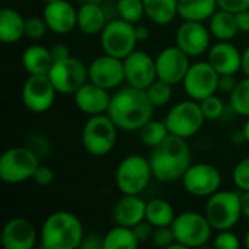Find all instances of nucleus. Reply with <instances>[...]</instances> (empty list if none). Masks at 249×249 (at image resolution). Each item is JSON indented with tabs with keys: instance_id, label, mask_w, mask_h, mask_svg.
Segmentation results:
<instances>
[{
	"instance_id": "obj_1",
	"label": "nucleus",
	"mask_w": 249,
	"mask_h": 249,
	"mask_svg": "<svg viewBox=\"0 0 249 249\" xmlns=\"http://www.w3.org/2000/svg\"><path fill=\"white\" fill-rule=\"evenodd\" d=\"M155 105L147 96L146 89L131 85L121 88L111 96L108 115L120 130L139 131L153 117Z\"/></svg>"
},
{
	"instance_id": "obj_2",
	"label": "nucleus",
	"mask_w": 249,
	"mask_h": 249,
	"mask_svg": "<svg viewBox=\"0 0 249 249\" xmlns=\"http://www.w3.org/2000/svg\"><path fill=\"white\" fill-rule=\"evenodd\" d=\"M149 162L158 181L174 182L182 179L191 166V149L185 139L169 134L160 144L153 147Z\"/></svg>"
},
{
	"instance_id": "obj_3",
	"label": "nucleus",
	"mask_w": 249,
	"mask_h": 249,
	"mask_svg": "<svg viewBox=\"0 0 249 249\" xmlns=\"http://www.w3.org/2000/svg\"><path fill=\"white\" fill-rule=\"evenodd\" d=\"M85 238L79 217L70 212L51 213L41 228V247L44 249H76Z\"/></svg>"
},
{
	"instance_id": "obj_4",
	"label": "nucleus",
	"mask_w": 249,
	"mask_h": 249,
	"mask_svg": "<svg viewBox=\"0 0 249 249\" xmlns=\"http://www.w3.org/2000/svg\"><path fill=\"white\" fill-rule=\"evenodd\" d=\"M39 166L38 155L31 147H12L0 156V178L6 184H20L32 179Z\"/></svg>"
},
{
	"instance_id": "obj_5",
	"label": "nucleus",
	"mask_w": 249,
	"mask_h": 249,
	"mask_svg": "<svg viewBox=\"0 0 249 249\" xmlns=\"http://www.w3.org/2000/svg\"><path fill=\"white\" fill-rule=\"evenodd\" d=\"M118 127L108 114L90 115L82 131V144L92 156L108 155L117 143Z\"/></svg>"
},
{
	"instance_id": "obj_6",
	"label": "nucleus",
	"mask_w": 249,
	"mask_h": 249,
	"mask_svg": "<svg viewBox=\"0 0 249 249\" xmlns=\"http://www.w3.org/2000/svg\"><path fill=\"white\" fill-rule=\"evenodd\" d=\"M204 214L216 231L232 229L242 216L241 194L233 191H217L209 197Z\"/></svg>"
},
{
	"instance_id": "obj_7",
	"label": "nucleus",
	"mask_w": 249,
	"mask_h": 249,
	"mask_svg": "<svg viewBox=\"0 0 249 249\" xmlns=\"http://www.w3.org/2000/svg\"><path fill=\"white\" fill-rule=\"evenodd\" d=\"M153 177L149 159L140 155H130L123 159L115 171V184L123 194L139 196Z\"/></svg>"
},
{
	"instance_id": "obj_8",
	"label": "nucleus",
	"mask_w": 249,
	"mask_h": 249,
	"mask_svg": "<svg viewBox=\"0 0 249 249\" xmlns=\"http://www.w3.org/2000/svg\"><path fill=\"white\" fill-rule=\"evenodd\" d=\"M175 241L182 244L185 248H200L204 247L212 238V225L206 214L197 212H184L175 216L171 225Z\"/></svg>"
},
{
	"instance_id": "obj_9",
	"label": "nucleus",
	"mask_w": 249,
	"mask_h": 249,
	"mask_svg": "<svg viewBox=\"0 0 249 249\" xmlns=\"http://www.w3.org/2000/svg\"><path fill=\"white\" fill-rule=\"evenodd\" d=\"M204 121L206 117L201 111L200 102L194 99L178 102L169 109L165 118L169 134L182 137L185 140L196 136L201 130Z\"/></svg>"
},
{
	"instance_id": "obj_10",
	"label": "nucleus",
	"mask_w": 249,
	"mask_h": 249,
	"mask_svg": "<svg viewBox=\"0 0 249 249\" xmlns=\"http://www.w3.org/2000/svg\"><path fill=\"white\" fill-rule=\"evenodd\" d=\"M136 26L124 19H114L105 25L101 32V47L102 50L114 57L124 60L130 55L137 45Z\"/></svg>"
},
{
	"instance_id": "obj_11",
	"label": "nucleus",
	"mask_w": 249,
	"mask_h": 249,
	"mask_svg": "<svg viewBox=\"0 0 249 249\" xmlns=\"http://www.w3.org/2000/svg\"><path fill=\"white\" fill-rule=\"evenodd\" d=\"M48 76L55 90L63 95H74V92L89 79L88 67L79 58L71 55L60 61H54Z\"/></svg>"
},
{
	"instance_id": "obj_12",
	"label": "nucleus",
	"mask_w": 249,
	"mask_h": 249,
	"mask_svg": "<svg viewBox=\"0 0 249 249\" xmlns=\"http://www.w3.org/2000/svg\"><path fill=\"white\" fill-rule=\"evenodd\" d=\"M219 79L220 74L209 61H200L190 66L182 85L187 95L200 102L204 98L214 95V92L219 89Z\"/></svg>"
},
{
	"instance_id": "obj_13",
	"label": "nucleus",
	"mask_w": 249,
	"mask_h": 249,
	"mask_svg": "<svg viewBox=\"0 0 249 249\" xmlns=\"http://www.w3.org/2000/svg\"><path fill=\"white\" fill-rule=\"evenodd\" d=\"M182 185L191 196L210 197L220 190L222 174L210 163L191 165L182 177Z\"/></svg>"
},
{
	"instance_id": "obj_14",
	"label": "nucleus",
	"mask_w": 249,
	"mask_h": 249,
	"mask_svg": "<svg viewBox=\"0 0 249 249\" xmlns=\"http://www.w3.org/2000/svg\"><path fill=\"white\" fill-rule=\"evenodd\" d=\"M55 93L48 74H29L22 89V101L31 112L42 114L53 107Z\"/></svg>"
},
{
	"instance_id": "obj_15",
	"label": "nucleus",
	"mask_w": 249,
	"mask_h": 249,
	"mask_svg": "<svg viewBox=\"0 0 249 249\" xmlns=\"http://www.w3.org/2000/svg\"><path fill=\"white\" fill-rule=\"evenodd\" d=\"M155 60L158 79L165 80L171 85L182 83L191 66L190 55L185 54L178 45L163 48Z\"/></svg>"
},
{
	"instance_id": "obj_16",
	"label": "nucleus",
	"mask_w": 249,
	"mask_h": 249,
	"mask_svg": "<svg viewBox=\"0 0 249 249\" xmlns=\"http://www.w3.org/2000/svg\"><path fill=\"white\" fill-rule=\"evenodd\" d=\"M89 82L109 90L120 86L125 80L124 71V60L104 54L96 57L88 67Z\"/></svg>"
},
{
	"instance_id": "obj_17",
	"label": "nucleus",
	"mask_w": 249,
	"mask_h": 249,
	"mask_svg": "<svg viewBox=\"0 0 249 249\" xmlns=\"http://www.w3.org/2000/svg\"><path fill=\"white\" fill-rule=\"evenodd\" d=\"M124 71L127 83L140 89H147L158 79L156 60L140 50H134L124 58Z\"/></svg>"
},
{
	"instance_id": "obj_18",
	"label": "nucleus",
	"mask_w": 249,
	"mask_h": 249,
	"mask_svg": "<svg viewBox=\"0 0 249 249\" xmlns=\"http://www.w3.org/2000/svg\"><path fill=\"white\" fill-rule=\"evenodd\" d=\"M210 29L197 20H184L177 31V45L190 57H198L210 48Z\"/></svg>"
},
{
	"instance_id": "obj_19",
	"label": "nucleus",
	"mask_w": 249,
	"mask_h": 249,
	"mask_svg": "<svg viewBox=\"0 0 249 249\" xmlns=\"http://www.w3.org/2000/svg\"><path fill=\"white\" fill-rule=\"evenodd\" d=\"M34 225L22 217L10 219L1 229L0 241L6 249H32L36 244Z\"/></svg>"
},
{
	"instance_id": "obj_20",
	"label": "nucleus",
	"mask_w": 249,
	"mask_h": 249,
	"mask_svg": "<svg viewBox=\"0 0 249 249\" xmlns=\"http://www.w3.org/2000/svg\"><path fill=\"white\" fill-rule=\"evenodd\" d=\"M48 29L64 35L71 32L77 26V10L66 0H55L47 3L42 12Z\"/></svg>"
},
{
	"instance_id": "obj_21",
	"label": "nucleus",
	"mask_w": 249,
	"mask_h": 249,
	"mask_svg": "<svg viewBox=\"0 0 249 249\" xmlns=\"http://www.w3.org/2000/svg\"><path fill=\"white\" fill-rule=\"evenodd\" d=\"M111 96L107 89L89 82L80 86L74 92V104L79 111L88 115L107 114L109 108Z\"/></svg>"
},
{
	"instance_id": "obj_22",
	"label": "nucleus",
	"mask_w": 249,
	"mask_h": 249,
	"mask_svg": "<svg viewBox=\"0 0 249 249\" xmlns=\"http://www.w3.org/2000/svg\"><path fill=\"white\" fill-rule=\"evenodd\" d=\"M209 63L222 74H235L242 69V53L229 41H219L209 51Z\"/></svg>"
},
{
	"instance_id": "obj_23",
	"label": "nucleus",
	"mask_w": 249,
	"mask_h": 249,
	"mask_svg": "<svg viewBox=\"0 0 249 249\" xmlns=\"http://www.w3.org/2000/svg\"><path fill=\"white\" fill-rule=\"evenodd\" d=\"M146 204L139 196L123 194L112 209V219L117 225L133 228L146 219Z\"/></svg>"
},
{
	"instance_id": "obj_24",
	"label": "nucleus",
	"mask_w": 249,
	"mask_h": 249,
	"mask_svg": "<svg viewBox=\"0 0 249 249\" xmlns=\"http://www.w3.org/2000/svg\"><path fill=\"white\" fill-rule=\"evenodd\" d=\"M107 23V13L101 3H83L77 10V28L86 35L101 34Z\"/></svg>"
},
{
	"instance_id": "obj_25",
	"label": "nucleus",
	"mask_w": 249,
	"mask_h": 249,
	"mask_svg": "<svg viewBox=\"0 0 249 249\" xmlns=\"http://www.w3.org/2000/svg\"><path fill=\"white\" fill-rule=\"evenodd\" d=\"M22 66L29 74H48L54 60L50 48L42 45H31L22 54Z\"/></svg>"
},
{
	"instance_id": "obj_26",
	"label": "nucleus",
	"mask_w": 249,
	"mask_h": 249,
	"mask_svg": "<svg viewBox=\"0 0 249 249\" xmlns=\"http://www.w3.org/2000/svg\"><path fill=\"white\" fill-rule=\"evenodd\" d=\"M25 20L22 15L10 7L0 10V39L4 44H15L25 35Z\"/></svg>"
},
{
	"instance_id": "obj_27",
	"label": "nucleus",
	"mask_w": 249,
	"mask_h": 249,
	"mask_svg": "<svg viewBox=\"0 0 249 249\" xmlns=\"http://www.w3.org/2000/svg\"><path fill=\"white\" fill-rule=\"evenodd\" d=\"M210 32L219 41H231L239 32L236 15L223 9L216 10L210 18Z\"/></svg>"
},
{
	"instance_id": "obj_28",
	"label": "nucleus",
	"mask_w": 249,
	"mask_h": 249,
	"mask_svg": "<svg viewBox=\"0 0 249 249\" xmlns=\"http://www.w3.org/2000/svg\"><path fill=\"white\" fill-rule=\"evenodd\" d=\"M217 0H178V16L184 20L203 22L217 9Z\"/></svg>"
},
{
	"instance_id": "obj_29",
	"label": "nucleus",
	"mask_w": 249,
	"mask_h": 249,
	"mask_svg": "<svg viewBox=\"0 0 249 249\" xmlns=\"http://www.w3.org/2000/svg\"><path fill=\"white\" fill-rule=\"evenodd\" d=\"M146 16L156 25H168L178 15V0H143Z\"/></svg>"
},
{
	"instance_id": "obj_30",
	"label": "nucleus",
	"mask_w": 249,
	"mask_h": 249,
	"mask_svg": "<svg viewBox=\"0 0 249 249\" xmlns=\"http://www.w3.org/2000/svg\"><path fill=\"white\" fill-rule=\"evenodd\" d=\"M146 220L155 228L171 226L175 220L174 207L163 198H153L146 204Z\"/></svg>"
},
{
	"instance_id": "obj_31",
	"label": "nucleus",
	"mask_w": 249,
	"mask_h": 249,
	"mask_svg": "<svg viewBox=\"0 0 249 249\" xmlns=\"http://www.w3.org/2000/svg\"><path fill=\"white\" fill-rule=\"evenodd\" d=\"M139 244L133 228L128 226L118 225L104 236V249H134Z\"/></svg>"
},
{
	"instance_id": "obj_32",
	"label": "nucleus",
	"mask_w": 249,
	"mask_h": 249,
	"mask_svg": "<svg viewBox=\"0 0 249 249\" xmlns=\"http://www.w3.org/2000/svg\"><path fill=\"white\" fill-rule=\"evenodd\" d=\"M168 136H169V130H168L165 121L150 120L139 130V137H140L142 143L152 149L156 147L158 144H160Z\"/></svg>"
},
{
	"instance_id": "obj_33",
	"label": "nucleus",
	"mask_w": 249,
	"mask_h": 249,
	"mask_svg": "<svg viewBox=\"0 0 249 249\" xmlns=\"http://www.w3.org/2000/svg\"><path fill=\"white\" fill-rule=\"evenodd\" d=\"M231 105L232 109L242 115L249 117V77L247 76L244 80L238 82L233 92L231 93Z\"/></svg>"
},
{
	"instance_id": "obj_34",
	"label": "nucleus",
	"mask_w": 249,
	"mask_h": 249,
	"mask_svg": "<svg viewBox=\"0 0 249 249\" xmlns=\"http://www.w3.org/2000/svg\"><path fill=\"white\" fill-rule=\"evenodd\" d=\"M117 13L121 19L130 23H137L143 15H146L143 0H118Z\"/></svg>"
},
{
	"instance_id": "obj_35",
	"label": "nucleus",
	"mask_w": 249,
	"mask_h": 249,
	"mask_svg": "<svg viewBox=\"0 0 249 249\" xmlns=\"http://www.w3.org/2000/svg\"><path fill=\"white\" fill-rule=\"evenodd\" d=\"M172 86L174 85H171V83H168L165 80L156 79L146 89V92H147V96H149V99L152 101V104L155 107H163L172 98Z\"/></svg>"
},
{
	"instance_id": "obj_36",
	"label": "nucleus",
	"mask_w": 249,
	"mask_h": 249,
	"mask_svg": "<svg viewBox=\"0 0 249 249\" xmlns=\"http://www.w3.org/2000/svg\"><path fill=\"white\" fill-rule=\"evenodd\" d=\"M200 107H201V111H203L206 120H217L225 112V104L216 95H210V96L204 98L203 101H200Z\"/></svg>"
},
{
	"instance_id": "obj_37",
	"label": "nucleus",
	"mask_w": 249,
	"mask_h": 249,
	"mask_svg": "<svg viewBox=\"0 0 249 249\" xmlns=\"http://www.w3.org/2000/svg\"><path fill=\"white\" fill-rule=\"evenodd\" d=\"M48 25L44 18L32 16L25 20V35L31 39H39L45 35Z\"/></svg>"
},
{
	"instance_id": "obj_38",
	"label": "nucleus",
	"mask_w": 249,
	"mask_h": 249,
	"mask_svg": "<svg viewBox=\"0 0 249 249\" xmlns=\"http://www.w3.org/2000/svg\"><path fill=\"white\" fill-rule=\"evenodd\" d=\"M233 181L241 191H249V158L242 159L233 168Z\"/></svg>"
},
{
	"instance_id": "obj_39",
	"label": "nucleus",
	"mask_w": 249,
	"mask_h": 249,
	"mask_svg": "<svg viewBox=\"0 0 249 249\" xmlns=\"http://www.w3.org/2000/svg\"><path fill=\"white\" fill-rule=\"evenodd\" d=\"M152 241L156 247L160 248H169L175 241V235L171 226H160V228H155L153 235H152Z\"/></svg>"
},
{
	"instance_id": "obj_40",
	"label": "nucleus",
	"mask_w": 249,
	"mask_h": 249,
	"mask_svg": "<svg viewBox=\"0 0 249 249\" xmlns=\"http://www.w3.org/2000/svg\"><path fill=\"white\" fill-rule=\"evenodd\" d=\"M213 247L217 249H238L241 247L239 238L229 231H219V235L213 241Z\"/></svg>"
},
{
	"instance_id": "obj_41",
	"label": "nucleus",
	"mask_w": 249,
	"mask_h": 249,
	"mask_svg": "<svg viewBox=\"0 0 249 249\" xmlns=\"http://www.w3.org/2000/svg\"><path fill=\"white\" fill-rule=\"evenodd\" d=\"M217 6L236 15L239 12L249 10V0H217Z\"/></svg>"
},
{
	"instance_id": "obj_42",
	"label": "nucleus",
	"mask_w": 249,
	"mask_h": 249,
	"mask_svg": "<svg viewBox=\"0 0 249 249\" xmlns=\"http://www.w3.org/2000/svg\"><path fill=\"white\" fill-rule=\"evenodd\" d=\"M32 179L38 185H50L53 182V179H54V172H53V169L50 166L39 163V166L36 168V171H35V174L32 177Z\"/></svg>"
},
{
	"instance_id": "obj_43",
	"label": "nucleus",
	"mask_w": 249,
	"mask_h": 249,
	"mask_svg": "<svg viewBox=\"0 0 249 249\" xmlns=\"http://www.w3.org/2000/svg\"><path fill=\"white\" fill-rule=\"evenodd\" d=\"M133 231L136 233V238L139 239V242H146L149 239H152V235H153V231H155V226L150 225L146 219L140 223H137L136 226H133Z\"/></svg>"
},
{
	"instance_id": "obj_44",
	"label": "nucleus",
	"mask_w": 249,
	"mask_h": 249,
	"mask_svg": "<svg viewBox=\"0 0 249 249\" xmlns=\"http://www.w3.org/2000/svg\"><path fill=\"white\" fill-rule=\"evenodd\" d=\"M50 51H51V55H53L54 61H60V60H64V58L70 57V48L66 44H63V42L54 44L50 48Z\"/></svg>"
},
{
	"instance_id": "obj_45",
	"label": "nucleus",
	"mask_w": 249,
	"mask_h": 249,
	"mask_svg": "<svg viewBox=\"0 0 249 249\" xmlns=\"http://www.w3.org/2000/svg\"><path fill=\"white\" fill-rule=\"evenodd\" d=\"M80 248L82 249H99L104 248V236H99V235H89V236H85L82 244H80Z\"/></svg>"
},
{
	"instance_id": "obj_46",
	"label": "nucleus",
	"mask_w": 249,
	"mask_h": 249,
	"mask_svg": "<svg viewBox=\"0 0 249 249\" xmlns=\"http://www.w3.org/2000/svg\"><path fill=\"white\" fill-rule=\"evenodd\" d=\"M236 79L233 77V74H222L219 79V89L225 93H232L235 86H236Z\"/></svg>"
},
{
	"instance_id": "obj_47",
	"label": "nucleus",
	"mask_w": 249,
	"mask_h": 249,
	"mask_svg": "<svg viewBox=\"0 0 249 249\" xmlns=\"http://www.w3.org/2000/svg\"><path fill=\"white\" fill-rule=\"evenodd\" d=\"M236 23L239 32H249V10L236 13Z\"/></svg>"
},
{
	"instance_id": "obj_48",
	"label": "nucleus",
	"mask_w": 249,
	"mask_h": 249,
	"mask_svg": "<svg viewBox=\"0 0 249 249\" xmlns=\"http://www.w3.org/2000/svg\"><path fill=\"white\" fill-rule=\"evenodd\" d=\"M241 206H242V216L249 219V191H244L241 194Z\"/></svg>"
},
{
	"instance_id": "obj_49",
	"label": "nucleus",
	"mask_w": 249,
	"mask_h": 249,
	"mask_svg": "<svg viewBox=\"0 0 249 249\" xmlns=\"http://www.w3.org/2000/svg\"><path fill=\"white\" fill-rule=\"evenodd\" d=\"M149 35H150V31H149L147 26H143V25L136 26V36H137V41H139V42L146 41V39L149 38Z\"/></svg>"
},
{
	"instance_id": "obj_50",
	"label": "nucleus",
	"mask_w": 249,
	"mask_h": 249,
	"mask_svg": "<svg viewBox=\"0 0 249 249\" xmlns=\"http://www.w3.org/2000/svg\"><path fill=\"white\" fill-rule=\"evenodd\" d=\"M242 70L249 77V47L242 53Z\"/></svg>"
},
{
	"instance_id": "obj_51",
	"label": "nucleus",
	"mask_w": 249,
	"mask_h": 249,
	"mask_svg": "<svg viewBox=\"0 0 249 249\" xmlns=\"http://www.w3.org/2000/svg\"><path fill=\"white\" fill-rule=\"evenodd\" d=\"M242 133H244V137H245V140L249 143V117L248 120H247V123H245V125H244V130H242Z\"/></svg>"
},
{
	"instance_id": "obj_52",
	"label": "nucleus",
	"mask_w": 249,
	"mask_h": 249,
	"mask_svg": "<svg viewBox=\"0 0 249 249\" xmlns=\"http://www.w3.org/2000/svg\"><path fill=\"white\" fill-rule=\"evenodd\" d=\"M79 1H80L82 4H83V3H101V4L104 3V0H79Z\"/></svg>"
},
{
	"instance_id": "obj_53",
	"label": "nucleus",
	"mask_w": 249,
	"mask_h": 249,
	"mask_svg": "<svg viewBox=\"0 0 249 249\" xmlns=\"http://www.w3.org/2000/svg\"><path fill=\"white\" fill-rule=\"evenodd\" d=\"M245 245H247V248H249V231L245 235Z\"/></svg>"
},
{
	"instance_id": "obj_54",
	"label": "nucleus",
	"mask_w": 249,
	"mask_h": 249,
	"mask_svg": "<svg viewBox=\"0 0 249 249\" xmlns=\"http://www.w3.org/2000/svg\"><path fill=\"white\" fill-rule=\"evenodd\" d=\"M42 1H45V3H51V1H55V0H42Z\"/></svg>"
}]
</instances>
